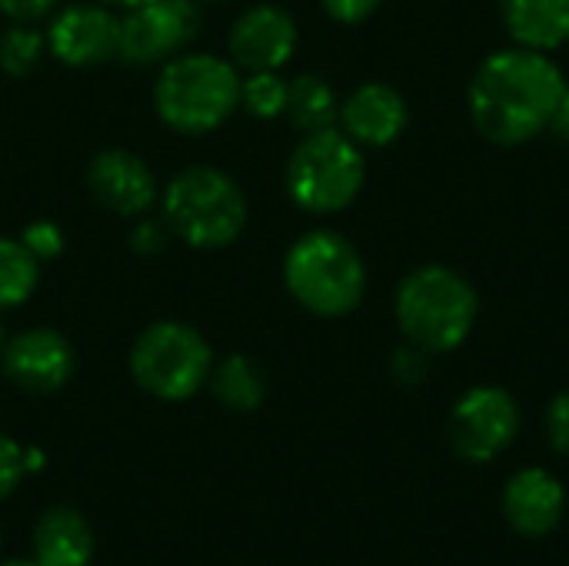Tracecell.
I'll return each instance as SVG.
<instances>
[{"instance_id":"obj_1","label":"cell","mask_w":569,"mask_h":566,"mask_svg":"<svg viewBox=\"0 0 569 566\" xmlns=\"http://www.w3.org/2000/svg\"><path fill=\"white\" fill-rule=\"evenodd\" d=\"M563 90L567 77L550 53L513 43L477 67L467 110L480 137L497 147H520L550 130Z\"/></svg>"},{"instance_id":"obj_2","label":"cell","mask_w":569,"mask_h":566,"mask_svg":"<svg viewBox=\"0 0 569 566\" xmlns=\"http://www.w3.org/2000/svg\"><path fill=\"white\" fill-rule=\"evenodd\" d=\"M393 314L403 340L420 344L430 354H453L477 327L480 297L460 270L423 264L400 280Z\"/></svg>"},{"instance_id":"obj_3","label":"cell","mask_w":569,"mask_h":566,"mask_svg":"<svg viewBox=\"0 0 569 566\" xmlns=\"http://www.w3.org/2000/svg\"><path fill=\"white\" fill-rule=\"evenodd\" d=\"M290 297L317 317H347L367 297V264L340 230H310L283 257Z\"/></svg>"},{"instance_id":"obj_4","label":"cell","mask_w":569,"mask_h":566,"mask_svg":"<svg viewBox=\"0 0 569 566\" xmlns=\"http://www.w3.org/2000/svg\"><path fill=\"white\" fill-rule=\"evenodd\" d=\"M240 70L213 53H180L160 67L153 87L157 117L187 137L210 133L240 110Z\"/></svg>"},{"instance_id":"obj_5","label":"cell","mask_w":569,"mask_h":566,"mask_svg":"<svg viewBox=\"0 0 569 566\" xmlns=\"http://www.w3.org/2000/svg\"><path fill=\"white\" fill-rule=\"evenodd\" d=\"M163 224L193 250H220L243 234L247 197L230 173L187 167L163 190Z\"/></svg>"},{"instance_id":"obj_6","label":"cell","mask_w":569,"mask_h":566,"mask_svg":"<svg viewBox=\"0 0 569 566\" xmlns=\"http://www.w3.org/2000/svg\"><path fill=\"white\" fill-rule=\"evenodd\" d=\"M367 180L363 147L340 127L303 133L287 160V193L307 214L347 210Z\"/></svg>"},{"instance_id":"obj_7","label":"cell","mask_w":569,"mask_h":566,"mask_svg":"<svg viewBox=\"0 0 569 566\" xmlns=\"http://www.w3.org/2000/svg\"><path fill=\"white\" fill-rule=\"evenodd\" d=\"M127 364L133 384L143 394L163 404H180L207 387L217 360L197 327L180 320H157L137 334Z\"/></svg>"},{"instance_id":"obj_8","label":"cell","mask_w":569,"mask_h":566,"mask_svg":"<svg viewBox=\"0 0 569 566\" xmlns=\"http://www.w3.org/2000/svg\"><path fill=\"white\" fill-rule=\"evenodd\" d=\"M520 434V404L510 390L480 384L470 387L450 410L447 440L467 464H490L513 447Z\"/></svg>"},{"instance_id":"obj_9","label":"cell","mask_w":569,"mask_h":566,"mask_svg":"<svg viewBox=\"0 0 569 566\" xmlns=\"http://www.w3.org/2000/svg\"><path fill=\"white\" fill-rule=\"evenodd\" d=\"M200 30L197 0H153L120 17L117 57L133 67H157L187 50Z\"/></svg>"},{"instance_id":"obj_10","label":"cell","mask_w":569,"mask_h":566,"mask_svg":"<svg viewBox=\"0 0 569 566\" xmlns=\"http://www.w3.org/2000/svg\"><path fill=\"white\" fill-rule=\"evenodd\" d=\"M0 367H3V377L17 390L47 397L70 384L77 370V354L63 334L50 327H33V330H20L7 337L0 350Z\"/></svg>"},{"instance_id":"obj_11","label":"cell","mask_w":569,"mask_h":566,"mask_svg":"<svg viewBox=\"0 0 569 566\" xmlns=\"http://www.w3.org/2000/svg\"><path fill=\"white\" fill-rule=\"evenodd\" d=\"M120 17L107 3H70L47 27V50L63 67H100L117 57Z\"/></svg>"},{"instance_id":"obj_12","label":"cell","mask_w":569,"mask_h":566,"mask_svg":"<svg viewBox=\"0 0 569 566\" xmlns=\"http://www.w3.org/2000/svg\"><path fill=\"white\" fill-rule=\"evenodd\" d=\"M297 40H300L297 20L283 7L257 3L233 20L227 50L237 70L257 73V70H280L293 57Z\"/></svg>"},{"instance_id":"obj_13","label":"cell","mask_w":569,"mask_h":566,"mask_svg":"<svg viewBox=\"0 0 569 566\" xmlns=\"http://www.w3.org/2000/svg\"><path fill=\"white\" fill-rule=\"evenodd\" d=\"M90 197L120 217H143L160 197V183L143 157L130 150H103L87 167Z\"/></svg>"},{"instance_id":"obj_14","label":"cell","mask_w":569,"mask_h":566,"mask_svg":"<svg viewBox=\"0 0 569 566\" xmlns=\"http://www.w3.org/2000/svg\"><path fill=\"white\" fill-rule=\"evenodd\" d=\"M407 123L410 107L393 83L370 80L350 90L347 100H340L337 127L360 147H390L403 137Z\"/></svg>"},{"instance_id":"obj_15","label":"cell","mask_w":569,"mask_h":566,"mask_svg":"<svg viewBox=\"0 0 569 566\" xmlns=\"http://www.w3.org/2000/svg\"><path fill=\"white\" fill-rule=\"evenodd\" d=\"M500 507L513 534L537 540L560 527L567 514V487L543 467H523L507 480Z\"/></svg>"},{"instance_id":"obj_16","label":"cell","mask_w":569,"mask_h":566,"mask_svg":"<svg viewBox=\"0 0 569 566\" xmlns=\"http://www.w3.org/2000/svg\"><path fill=\"white\" fill-rule=\"evenodd\" d=\"M33 560L43 566H90L97 537L90 520L67 504L47 507L30 534Z\"/></svg>"},{"instance_id":"obj_17","label":"cell","mask_w":569,"mask_h":566,"mask_svg":"<svg viewBox=\"0 0 569 566\" xmlns=\"http://www.w3.org/2000/svg\"><path fill=\"white\" fill-rule=\"evenodd\" d=\"M500 20L517 47L550 53L569 43V0H500Z\"/></svg>"},{"instance_id":"obj_18","label":"cell","mask_w":569,"mask_h":566,"mask_svg":"<svg viewBox=\"0 0 569 566\" xmlns=\"http://www.w3.org/2000/svg\"><path fill=\"white\" fill-rule=\"evenodd\" d=\"M207 387L233 414H253V410H260L263 400H267V394H270V384H267L263 367L253 357H247V354H230V357L217 360L213 370H210Z\"/></svg>"},{"instance_id":"obj_19","label":"cell","mask_w":569,"mask_h":566,"mask_svg":"<svg viewBox=\"0 0 569 566\" xmlns=\"http://www.w3.org/2000/svg\"><path fill=\"white\" fill-rule=\"evenodd\" d=\"M283 117L300 130V133H313V130H327L337 127L340 117V97L337 90L317 77V73H300L290 80L287 87V110Z\"/></svg>"},{"instance_id":"obj_20","label":"cell","mask_w":569,"mask_h":566,"mask_svg":"<svg viewBox=\"0 0 569 566\" xmlns=\"http://www.w3.org/2000/svg\"><path fill=\"white\" fill-rule=\"evenodd\" d=\"M40 280V260L20 244V237H0V310H13L30 300Z\"/></svg>"},{"instance_id":"obj_21","label":"cell","mask_w":569,"mask_h":566,"mask_svg":"<svg viewBox=\"0 0 569 566\" xmlns=\"http://www.w3.org/2000/svg\"><path fill=\"white\" fill-rule=\"evenodd\" d=\"M47 50V33L33 30L30 23H10L0 33V70L10 77H27L37 70Z\"/></svg>"},{"instance_id":"obj_22","label":"cell","mask_w":569,"mask_h":566,"mask_svg":"<svg viewBox=\"0 0 569 566\" xmlns=\"http://www.w3.org/2000/svg\"><path fill=\"white\" fill-rule=\"evenodd\" d=\"M287 87H290V80H283L277 70L247 73L240 83V103L257 120H277L287 110Z\"/></svg>"},{"instance_id":"obj_23","label":"cell","mask_w":569,"mask_h":566,"mask_svg":"<svg viewBox=\"0 0 569 566\" xmlns=\"http://www.w3.org/2000/svg\"><path fill=\"white\" fill-rule=\"evenodd\" d=\"M430 360L433 354L423 350L420 344L403 340L393 354H390V374L397 377V384L403 387H420L430 377Z\"/></svg>"},{"instance_id":"obj_24","label":"cell","mask_w":569,"mask_h":566,"mask_svg":"<svg viewBox=\"0 0 569 566\" xmlns=\"http://www.w3.org/2000/svg\"><path fill=\"white\" fill-rule=\"evenodd\" d=\"M23 480H27L23 444H17L10 434H0V504L10 500Z\"/></svg>"},{"instance_id":"obj_25","label":"cell","mask_w":569,"mask_h":566,"mask_svg":"<svg viewBox=\"0 0 569 566\" xmlns=\"http://www.w3.org/2000/svg\"><path fill=\"white\" fill-rule=\"evenodd\" d=\"M20 244L43 264L63 254V230L53 220H33L20 230Z\"/></svg>"},{"instance_id":"obj_26","label":"cell","mask_w":569,"mask_h":566,"mask_svg":"<svg viewBox=\"0 0 569 566\" xmlns=\"http://www.w3.org/2000/svg\"><path fill=\"white\" fill-rule=\"evenodd\" d=\"M543 430H547V440H550L553 454L569 457V390H560L550 400L547 417H543Z\"/></svg>"},{"instance_id":"obj_27","label":"cell","mask_w":569,"mask_h":566,"mask_svg":"<svg viewBox=\"0 0 569 566\" xmlns=\"http://www.w3.org/2000/svg\"><path fill=\"white\" fill-rule=\"evenodd\" d=\"M320 3H323L327 17L337 23H363L380 10L383 0H320Z\"/></svg>"},{"instance_id":"obj_28","label":"cell","mask_w":569,"mask_h":566,"mask_svg":"<svg viewBox=\"0 0 569 566\" xmlns=\"http://www.w3.org/2000/svg\"><path fill=\"white\" fill-rule=\"evenodd\" d=\"M167 224H157V220H137L133 224V234H130V247L137 254H160L167 247Z\"/></svg>"},{"instance_id":"obj_29","label":"cell","mask_w":569,"mask_h":566,"mask_svg":"<svg viewBox=\"0 0 569 566\" xmlns=\"http://www.w3.org/2000/svg\"><path fill=\"white\" fill-rule=\"evenodd\" d=\"M60 0H0V13H7L17 23H33L47 17Z\"/></svg>"},{"instance_id":"obj_30","label":"cell","mask_w":569,"mask_h":566,"mask_svg":"<svg viewBox=\"0 0 569 566\" xmlns=\"http://www.w3.org/2000/svg\"><path fill=\"white\" fill-rule=\"evenodd\" d=\"M550 130H553L560 140H567L569 143V80H567V90H563V97H560V107H557V117H553Z\"/></svg>"},{"instance_id":"obj_31","label":"cell","mask_w":569,"mask_h":566,"mask_svg":"<svg viewBox=\"0 0 569 566\" xmlns=\"http://www.w3.org/2000/svg\"><path fill=\"white\" fill-rule=\"evenodd\" d=\"M23 464H27V474H40L43 464H47V457H43L40 447H23Z\"/></svg>"},{"instance_id":"obj_32","label":"cell","mask_w":569,"mask_h":566,"mask_svg":"<svg viewBox=\"0 0 569 566\" xmlns=\"http://www.w3.org/2000/svg\"><path fill=\"white\" fill-rule=\"evenodd\" d=\"M113 10H133V7H143V3H153V0H100Z\"/></svg>"},{"instance_id":"obj_33","label":"cell","mask_w":569,"mask_h":566,"mask_svg":"<svg viewBox=\"0 0 569 566\" xmlns=\"http://www.w3.org/2000/svg\"><path fill=\"white\" fill-rule=\"evenodd\" d=\"M0 566H43V564H37L33 557H30V560H23V557H17V560H0Z\"/></svg>"},{"instance_id":"obj_34","label":"cell","mask_w":569,"mask_h":566,"mask_svg":"<svg viewBox=\"0 0 569 566\" xmlns=\"http://www.w3.org/2000/svg\"><path fill=\"white\" fill-rule=\"evenodd\" d=\"M3 344H7V334H3V327H0V350H3Z\"/></svg>"},{"instance_id":"obj_35","label":"cell","mask_w":569,"mask_h":566,"mask_svg":"<svg viewBox=\"0 0 569 566\" xmlns=\"http://www.w3.org/2000/svg\"><path fill=\"white\" fill-rule=\"evenodd\" d=\"M0 550H3V530H0Z\"/></svg>"}]
</instances>
